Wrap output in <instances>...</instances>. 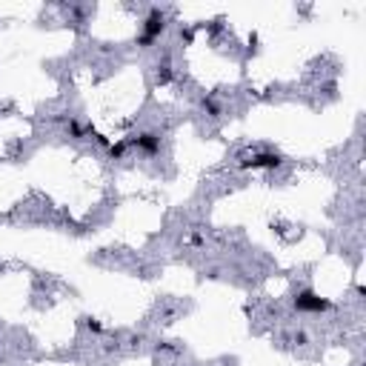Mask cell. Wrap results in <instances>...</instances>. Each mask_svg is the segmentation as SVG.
Returning a JSON list of instances; mask_svg holds the SVG:
<instances>
[{
  "instance_id": "7",
  "label": "cell",
  "mask_w": 366,
  "mask_h": 366,
  "mask_svg": "<svg viewBox=\"0 0 366 366\" xmlns=\"http://www.w3.org/2000/svg\"><path fill=\"white\" fill-rule=\"evenodd\" d=\"M69 134L72 137H86V126H80L78 117H69Z\"/></svg>"
},
{
  "instance_id": "2",
  "label": "cell",
  "mask_w": 366,
  "mask_h": 366,
  "mask_svg": "<svg viewBox=\"0 0 366 366\" xmlns=\"http://www.w3.org/2000/svg\"><path fill=\"white\" fill-rule=\"evenodd\" d=\"M292 306L298 309V312H329L332 309V300L329 298H320L315 289H300L295 292V298H292Z\"/></svg>"
},
{
  "instance_id": "3",
  "label": "cell",
  "mask_w": 366,
  "mask_h": 366,
  "mask_svg": "<svg viewBox=\"0 0 366 366\" xmlns=\"http://www.w3.org/2000/svg\"><path fill=\"white\" fill-rule=\"evenodd\" d=\"M281 163L283 157L278 152H255V155L240 160V169H278Z\"/></svg>"
},
{
  "instance_id": "9",
  "label": "cell",
  "mask_w": 366,
  "mask_h": 366,
  "mask_svg": "<svg viewBox=\"0 0 366 366\" xmlns=\"http://www.w3.org/2000/svg\"><path fill=\"white\" fill-rule=\"evenodd\" d=\"M86 329L95 332V335H100V332H103V323H100L98 317H86Z\"/></svg>"
},
{
  "instance_id": "11",
  "label": "cell",
  "mask_w": 366,
  "mask_h": 366,
  "mask_svg": "<svg viewBox=\"0 0 366 366\" xmlns=\"http://www.w3.org/2000/svg\"><path fill=\"white\" fill-rule=\"evenodd\" d=\"M306 340H309V335H306V332H298V335H295V343H298V346H303Z\"/></svg>"
},
{
  "instance_id": "10",
  "label": "cell",
  "mask_w": 366,
  "mask_h": 366,
  "mask_svg": "<svg viewBox=\"0 0 366 366\" xmlns=\"http://www.w3.org/2000/svg\"><path fill=\"white\" fill-rule=\"evenodd\" d=\"M181 37L186 43H192V40H195V29H181Z\"/></svg>"
},
{
  "instance_id": "1",
  "label": "cell",
  "mask_w": 366,
  "mask_h": 366,
  "mask_svg": "<svg viewBox=\"0 0 366 366\" xmlns=\"http://www.w3.org/2000/svg\"><path fill=\"white\" fill-rule=\"evenodd\" d=\"M163 32H166V15H163L157 6H152L146 20H143V32H140V37H137V46H143V49L152 46Z\"/></svg>"
},
{
  "instance_id": "6",
  "label": "cell",
  "mask_w": 366,
  "mask_h": 366,
  "mask_svg": "<svg viewBox=\"0 0 366 366\" xmlns=\"http://www.w3.org/2000/svg\"><path fill=\"white\" fill-rule=\"evenodd\" d=\"M200 106H203V112H206L209 117H217V115H220V106L215 103V98H203V100H200Z\"/></svg>"
},
{
  "instance_id": "8",
  "label": "cell",
  "mask_w": 366,
  "mask_h": 366,
  "mask_svg": "<svg viewBox=\"0 0 366 366\" xmlns=\"http://www.w3.org/2000/svg\"><path fill=\"white\" fill-rule=\"evenodd\" d=\"M126 146H129V143H126V140H117V143H112V146H109V157H115V160H120V157H123V152H126Z\"/></svg>"
},
{
  "instance_id": "5",
  "label": "cell",
  "mask_w": 366,
  "mask_h": 366,
  "mask_svg": "<svg viewBox=\"0 0 366 366\" xmlns=\"http://www.w3.org/2000/svg\"><path fill=\"white\" fill-rule=\"evenodd\" d=\"M175 80V69H172V57H163L160 63H157V86H169Z\"/></svg>"
},
{
  "instance_id": "4",
  "label": "cell",
  "mask_w": 366,
  "mask_h": 366,
  "mask_svg": "<svg viewBox=\"0 0 366 366\" xmlns=\"http://www.w3.org/2000/svg\"><path fill=\"white\" fill-rule=\"evenodd\" d=\"M126 143H132L134 149H140L143 155H157V152H160V134L157 132H137V134H132Z\"/></svg>"
}]
</instances>
